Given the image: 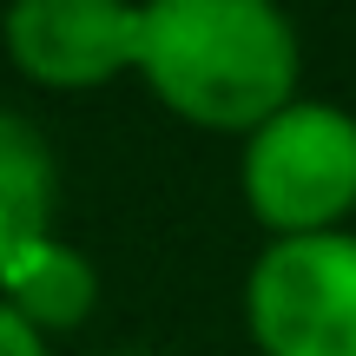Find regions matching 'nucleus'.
<instances>
[{
    "label": "nucleus",
    "mask_w": 356,
    "mask_h": 356,
    "mask_svg": "<svg viewBox=\"0 0 356 356\" xmlns=\"http://www.w3.org/2000/svg\"><path fill=\"white\" fill-rule=\"evenodd\" d=\"M139 73L191 126L257 132L297 99V26L270 0H152Z\"/></svg>",
    "instance_id": "nucleus-1"
},
{
    "label": "nucleus",
    "mask_w": 356,
    "mask_h": 356,
    "mask_svg": "<svg viewBox=\"0 0 356 356\" xmlns=\"http://www.w3.org/2000/svg\"><path fill=\"white\" fill-rule=\"evenodd\" d=\"M244 204L264 231H337L356 204V113L330 99H291L244 139Z\"/></svg>",
    "instance_id": "nucleus-2"
},
{
    "label": "nucleus",
    "mask_w": 356,
    "mask_h": 356,
    "mask_svg": "<svg viewBox=\"0 0 356 356\" xmlns=\"http://www.w3.org/2000/svg\"><path fill=\"white\" fill-rule=\"evenodd\" d=\"M244 323L264 356H356V231L270 238L244 277Z\"/></svg>",
    "instance_id": "nucleus-3"
},
{
    "label": "nucleus",
    "mask_w": 356,
    "mask_h": 356,
    "mask_svg": "<svg viewBox=\"0 0 356 356\" xmlns=\"http://www.w3.org/2000/svg\"><path fill=\"white\" fill-rule=\"evenodd\" d=\"M13 66L47 86H99L139 66V7L119 0H20L0 20Z\"/></svg>",
    "instance_id": "nucleus-4"
},
{
    "label": "nucleus",
    "mask_w": 356,
    "mask_h": 356,
    "mask_svg": "<svg viewBox=\"0 0 356 356\" xmlns=\"http://www.w3.org/2000/svg\"><path fill=\"white\" fill-rule=\"evenodd\" d=\"M53 198H60V165L47 132L0 106V284L26 244L53 238Z\"/></svg>",
    "instance_id": "nucleus-5"
},
{
    "label": "nucleus",
    "mask_w": 356,
    "mask_h": 356,
    "mask_svg": "<svg viewBox=\"0 0 356 356\" xmlns=\"http://www.w3.org/2000/svg\"><path fill=\"white\" fill-rule=\"evenodd\" d=\"M0 297H7L40 337L47 330H73V323H86V310L99 304V270H92V257L79 251V244L40 238V244H26L20 264L7 270Z\"/></svg>",
    "instance_id": "nucleus-6"
},
{
    "label": "nucleus",
    "mask_w": 356,
    "mask_h": 356,
    "mask_svg": "<svg viewBox=\"0 0 356 356\" xmlns=\"http://www.w3.org/2000/svg\"><path fill=\"white\" fill-rule=\"evenodd\" d=\"M0 356H47V337H40L7 297H0Z\"/></svg>",
    "instance_id": "nucleus-7"
},
{
    "label": "nucleus",
    "mask_w": 356,
    "mask_h": 356,
    "mask_svg": "<svg viewBox=\"0 0 356 356\" xmlns=\"http://www.w3.org/2000/svg\"><path fill=\"white\" fill-rule=\"evenodd\" d=\"M113 356H145V350H113Z\"/></svg>",
    "instance_id": "nucleus-8"
}]
</instances>
